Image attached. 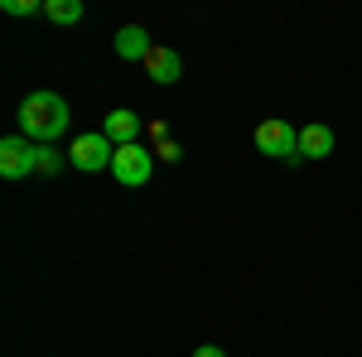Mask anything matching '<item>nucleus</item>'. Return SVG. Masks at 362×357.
Segmentation results:
<instances>
[{
  "instance_id": "f257e3e1",
  "label": "nucleus",
  "mask_w": 362,
  "mask_h": 357,
  "mask_svg": "<svg viewBox=\"0 0 362 357\" xmlns=\"http://www.w3.org/2000/svg\"><path fill=\"white\" fill-rule=\"evenodd\" d=\"M68 121H73V111L58 92H29L20 102V131L29 145H54L68 131Z\"/></svg>"
},
{
  "instance_id": "f03ea898",
  "label": "nucleus",
  "mask_w": 362,
  "mask_h": 357,
  "mask_svg": "<svg viewBox=\"0 0 362 357\" xmlns=\"http://www.w3.org/2000/svg\"><path fill=\"white\" fill-rule=\"evenodd\" d=\"M251 140H256V150H261V155H271V160H280V165H300V131H295L285 116L261 121Z\"/></svg>"
},
{
  "instance_id": "7ed1b4c3",
  "label": "nucleus",
  "mask_w": 362,
  "mask_h": 357,
  "mask_svg": "<svg viewBox=\"0 0 362 357\" xmlns=\"http://www.w3.org/2000/svg\"><path fill=\"white\" fill-rule=\"evenodd\" d=\"M116 160V145L102 131H83V136L68 145V165L78 169V174H97V169H112Z\"/></svg>"
},
{
  "instance_id": "20e7f679",
  "label": "nucleus",
  "mask_w": 362,
  "mask_h": 357,
  "mask_svg": "<svg viewBox=\"0 0 362 357\" xmlns=\"http://www.w3.org/2000/svg\"><path fill=\"white\" fill-rule=\"evenodd\" d=\"M112 174L116 184H126V189H140V184H150V174H155V150H145V145H121L112 160Z\"/></svg>"
},
{
  "instance_id": "39448f33",
  "label": "nucleus",
  "mask_w": 362,
  "mask_h": 357,
  "mask_svg": "<svg viewBox=\"0 0 362 357\" xmlns=\"http://www.w3.org/2000/svg\"><path fill=\"white\" fill-rule=\"evenodd\" d=\"M0 174L5 179H25L34 174V145L25 136H5L0 140Z\"/></svg>"
},
{
  "instance_id": "423d86ee",
  "label": "nucleus",
  "mask_w": 362,
  "mask_h": 357,
  "mask_svg": "<svg viewBox=\"0 0 362 357\" xmlns=\"http://www.w3.org/2000/svg\"><path fill=\"white\" fill-rule=\"evenodd\" d=\"M145 73H150V83L169 87V83H179V78H184V58L174 54L169 44H155L150 58H145Z\"/></svg>"
},
{
  "instance_id": "0eeeda50",
  "label": "nucleus",
  "mask_w": 362,
  "mask_h": 357,
  "mask_svg": "<svg viewBox=\"0 0 362 357\" xmlns=\"http://www.w3.org/2000/svg\"><path fill=\"white\" fill-rule=\"evenodd\" d=\"M112 49H116V58H126V63H145L155 44H150V34H145L140 25H121L116 39H112Z\"/></svg>"
},
{
  "instance_id": "6e6552de",
  "label": "nucleus",
  "mask_w": 362,
  "mask_h": 357,
  "mask_svg": "<svg viewBox=\"0 0 362 357\" xmlns=\"http://www.w3.org/2000/svg\"><path fill=\"white\" fill-rule=\"evenodd\" d=\"M329 155H334V126L324 121L300 126V160H329Z\"/></svg>"
},
{
  "instance_id": "1a4fd4ad",
  "label": "nucleus",
  "mask_w": 362,
  "mask_h": 357,
  "mask_svg": "<svg viewBox=\"0 0 362 357\" xmlns=\"http://www.w3.org/2000/svg\"><path fill=\"white\" fill-rule=\"evenodd\" d=\"M102 136L112 140L116 150H121V145H136L140 140V116L131 107H116L112 116H107V126H102Z\"/></svg>"
},
{
  "instance_id": "9d476101",
  "label": "nucleus",
  "mask_w": 362,
  "mask_h": 357,
  "mask_svg": "<svg viewBox=\"0 0 362 357\" xmlns=\"http://www.w3.org/2000/svg\"><path fill=\"white\" fill-rule=\"evenodd\" d=\"M44 15L54 25H78L83 20V0H44Z\"/></svg>"
},
{
  "instance_id": "9b49d317",
  "label": "nucleus",
  "mask_w": 362,
  "mask_h": 357,
  "mask_svg": "<svg viewBox=\"0 0 362 357\" xmlns=\"http://www.w3.org/2000/svg\"><path fill=\"white\" fill-rule=\"evenodd\" d=\"M63 169V155L54 145H34V174H58Z\"/></svg>"
},
{
  "instance_id": "f8f14e48",
  "label": "nucleus",
  "mask_w": 362,
  "mask_h": 357,
  "mask_svg": "<svg viewBox=\"0 0 362 357\" xmlns=\"http://www.w3.org/2000/svg\"><path fill=\"white\" fill-rule=\"evenodd\" d=\"M0 10H5L10 20H29V15H44V5H39V0H5Z\"/></svg>"
},
{
  "instance_id": "ddd939ff",
  "label": "nucleus",
  "mask_w": 362,
  "mask_h": 357,
  "mask_svg": "<svg viewBox=\"0 0 362 357\" xmlns=\"http://www.w3.org/2000/svg\"><path fill=\"white\" fill-rule=\"evenodd\" d=\"M155 160H169V165H174V160H184V150H179L174 140H165V145H155Z\"/></svg>"
},
{
  "instance_id": "4468645a",
  "label": "nucleus",
  "mask_w": 362,
  "mask_h": 357,
  "mask_svg": "<svg viewBox=\"0 0 362 357\" xmlns=\"http://www.w3.org/2000/svg\"><path fill=\"white\" fill-rule=\"evenodd\" d=\"M145 136L155 140V145H165V140H169V126H165V121H150V126H145Z\"/></svg>"
},
{
  "instance_id": "2eb2a0df",
  "label": "nucleus",
  "mask_w": 362,
  "mask_h": 357,
  "mask_svg": "<svg viewBox=\"0 0 362 357\" xmlns=\"http://www.w3.org/2000/svg\"><path fill=\"white\" fill-rule=\"evenodd\" d=\"M194 357H227L218 343H203V348H194Z\"/></svg>"
}]
</instances>
